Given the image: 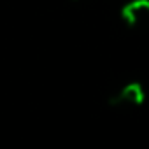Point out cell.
Segmentation results:
<instances>
[{"label": "cell", "instance_id": "cell-1", "mask_svg": "<svg viewBox=\"0 0 149 149\" xmlns=\"http://www.w3.org/2000/svg\"><path fill=\"white\" fill-rule=\"evenodd\" d=\"M144 102H146V91L142 84L137 81L123 84L109 97V104L114 107H139Z\"/></svg>", "mask_w": 149, "mask_h": 149}, {"label": "cell", "instance_id": "cell-2", "mask_svg": "<svg viewBox=\"0 0 149 149\" xmlns=\"http://www.w3.org/2000/svg\"><path fill=\"white\" fill-rule=\"evenodd\" d=\"M123 21L132 28L149 26V0H130L121 9Z\"/></svg>", "mask_w": 149, "mask_h": 149}]
</instances>
